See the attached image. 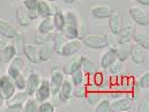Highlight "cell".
<instances>
[{
	"mask_svg": "<svg viewBox=\"0 0 149 112\" xmlns=\"http://www.w3.org/2000/svg\"><path fill=\"white\" fill-rule=\"evenodd\" d=\"M77 26H79V23H77L76 16L73 13L68 12L65 14V24L60 31L68 39L77 38Z\"/></svg>",
	"mask_w": 149,
	"mask_h": 112,
	"instance_id": "1",
	"label": "cell"
},
{
	"mask_svg": "<svg viewBox=\"0 0 149 112\" xmlns=\"http://www.w3.org/2000/svg\"><path fill=\"white\" fill-rule=\"evenodd\" d=\"M82 42L84 45H87L90 49H104L108 46V36L100 34H93V35L87 34L82 38Z\"/></svg>",
	"mask_w": 149,
	"mask_h": 112,
	"instance_id": "2",
	"label": "cell"
},
{
	"mask_svg": "<svg viewBox=\"0 0 149 112\" xmlns=\"http://www.w3.org/2000/svg\"><path fill=\"white\" fill-rule=\"evenodd\" d=\"M15 83L14 80L9 75H1L0 76V93L5 99H9L15 93Z\"/></svg>",
	"mask_w": 149,
	"mask_h": 112,
	"instance_id": "3",
	"label": "cell"
},
{
	"mask_svg": "<svg viewBox=\"0 0 149 112\" xmlns=\"http://www.w3.org/2000/svg\"><path fill=\"white\" fill-rule=\"evenodd\" d=\"M128 14H130V16L133 19V21L135 23H138L140 26H147L149 22L148 15L139 6H131L128 8Z\"/></svg>",
	"mask_w": 149,
	"mask_h": 112,
	"instance_id": "4",
	"label": "cell"
},
{
	"mask_svg": "<svg viewBox=\"0 0 149 112\" xmlns=\"http://www.w3.org/2000/svg\"><path fill=\"white\" fill-rule=\"evenodd\" d=\"M65 79V74L63 70H53L51 74V80H50V90L51 95H56L59 93V89L61 87V83Z\"/></svg>",
	"mask_w": 149,
	"mask_h": 112,
	"instance_id": "5",
	"label": "cell"
},
{
	"mask_svg": "<svg viewBox=\"0 0 149 112\" xmlns=\"http://www.w3.org/2000/svg\"><path fill=\"white\" fill-rule=\"evenodd\" d=\"M82 46V42L80 40V38H72L68 39L64 43L63 47H61V56H73L76 52L80 51Z\"/></svg>",
	"mask_w": 149,
	"mask_h": 112,
	"instance_id": "6",
	"label": "cell"
},
{
	"mask_svg": "<svg viewBox=\"0 0 149 112\" xmlns=\"http://www.w3.org/2000/svg\"><path fill=\"white\" fill-rule=\"evenodd\" d=\"M73 90H74V84L71 80H67V79H64L63 83H61V87L59 89V98H60V102H67L72 96H73Z\"/></svg>",
	"mask_w": 149,
	"mask_h": 112,
	"instance_id": "7",
	"label": "cell"
},
{
	"mask_svg": "<svg viewBox=\"0 0 149 112\" xmlns=\"http://www.w3.org/2000/svg\"><path fill=\"white\" fill-rule=\"evenodd\" d=\"M146 49H143L142 46L138 45V44H133L131 45V52H130V57L133 60V63L141 65L145 63L146 60Z\"/></svg>",
	"mask_w": 149,
	"mask_h": 112,
	"instance_id": "8",
	"label": "cell"
},
{
	"mask_svg": "<svg viewBox=\"0 0 149 112\" xmlns=\"http://www.w3.org/2000/svg\"><path fill=\"white\" fill-rule=\"evenodd\" d=\"M51 96V90H50V81L47 80H42L39 86H38L37 90L35 93V98L37 102H43L49 99V97Z\"/></svg>",
	"mask_w": 149,
	"mask_h": 112,
	"instance_id": "9",
	"label": "cell"
},
{
	"mask_svg": "<svg viewBox=\"0 0 149 112\" xmlns=\"http://www.w3.org/2000/svg\"><path fill=\"white\" fill-rule=\"evenodd\" d=\"M40 76L37 73H31V74L28 76L27 79V82H26V94L28 96H33L35 95L36 90H37L38 86L40 83Z\"/></svg>",
	"mask_w": 149,
	"mask_h": 112,
	"instance_id": "10",
	"label": "cell"
},
{
	"mask_svg": "<svg viewBox=\"0 0 149 112\" xmlns=\"http://www.w3.org/2000/svg\"><path fill=\"white\" fill-rule=\"evenodd\" d=\"M112 8L108 5H96L91 8L90 13L96 19H108L112 14Z\"/></svg>",
	"mask_w": 149,
	"mask_h": 112,
	"instance_id": "11",
	"label": "cell"
},
{
	"mask_svg": "<svg viewBox=\"0 0 149 112\" xmlns=\"http://www.w3.org/2000/svg\"><path fill=\"white\" fill-rule=\"evenodd\" d=\"M23 59L20 56H15L12 60H10V65L8 67V75L12 79H15L17 75L21 73V70L23 68Z\"/></svg>",
	"mask_w": 149,
	"mask_h": 112,
	"instance_id": "12",
	"label": "cell"
},
{
	"mask_svg": "<svg viewBox=\"0 0 149 112\" xmlns=\"http://www.w3.org/2000/svg\"><path fill=\"white\" fill-rule=\"evenodd\" d=\"M54 53V46L52 42H47L44 44H40V47L38 50V56L40 61H47L52 58Z\"/></svg>",
	"mask_w": 149,
	"mask_h": 112,
	"instance_id": "13",
	"label": "cell"
},
{
	"mask_svg": "<svg viewBox=\"0 0 149 112\" xmlns=\"http://www.w3.org/2000/svg\"><path fill=\"white\" fill-rule=\"evenodd\" d=\"M110 21H109V26H110V31L113 35H118L121 27H123V17L118 12H112L110 15Z\"/></svg>",
	"mask_w": 149,
	"mask_h": 112,
	"instance_id": "14",
	"label": "cell"
},
{
	"mask_svg": "<svg viewBox=\"0 0 149 112\" xmlns=\"http://www.w3.org/2000/svg\"><path fill=\"white\" fill-rule=\"evenodd\" d=\"M134 26L133 24H126L125 27H121L119 34H118V43H128L131 42V39L134 35Z\"/></svg>",
	"mask_w": 149,
	"mask_h": 112,
	"instance_id": "15",
	"label": "cell"
},
{
	"mask_svg": "<svg viewBox=\"0 0 149 112\" xmlns=\"http://www.w3.org/2000/svg\"><path fill=\"white\" fill-rule=\"evenodd\" d=\"M54 8L56 7H53L52 5H50L49 1H46V0H39L36 10H37L38 15L44 19V17L52 16L53 13H54Z\"/></svg>",
	"mask_w": 149,
	"mask_h": 112,
	"instance_id": "16",
	"label": "cell"
},
{
	"mask_svg": "<svg viewBox=\"0 0 149 112\" xmlns=\"http://www.w3.org/2000/svg\"><path fill=\"white\" fill-rule=\"evenodd\" d=\"M16 19H17L19 24L22 26V27H27V26L30 24L31 19L29 16V10L23 5H20L16 8Z\"/></svg>",
	"mask_w": 149,
	"mask_h": 112,
	"instance_id": "17",
	"label": "cell"
},
{
	"mask_svg": "<svg viewBox=\"0 0 149 112\" xmlns=\"http://www.w3.org/2000/svg\"><path fill=\"white\" fill-rule=\"evenodd\" d=\"M132 106V99L128 97H119L113 101L111 104V110L114 111H126Z\"/></svg>",
	"mask_w": 149,
	"mask_h": 112,
	"instance_id": "18",
	"label": "cell"
},
{
	"mask_svg": "<svg viewBox=\"0 0 149 112\" xmlns=\"http://www.w3.org/2000/svg\"><path fill=\"white\" fill-rule=\"evenodd\" d=\"M15 56H16V50L15 46L12 44H6L0 50V60L2 63H9Z\"/></svg>",
	"mask_w": 149,
	"mask_h": 112,
	"instance_id": "19",
	"label": "cell"
},
{
	"mask_svg": "<svg viewBox=\"0 0 149 112\" xmlns=\"http://www.w3.org/2000/svg\"><path fill=\"white\" fill-rule=\"evenodd\" d=\"M0 34L6 38H9V39H14V38L17 36V31L16 29L10 26L9 23H7L6 21L3 20H0Z\"/></svg>",
	"mask_w": 149,
	"mask_h": 112,
	"instance_id": "20",
	"label": "cell"
},
{
	"mask_svg": "<svg viewBox=\"0 0 149 112\" xmlns=\"http://www.w3.org/2000/svg\"><path fill=\"white\" fill-rule=\"evenodd\" d=\"M131 42L128 43H121L119 44L118 47H116V53H117V59L120 61H125L130 58V52H131Z\"/></svg>",
	"mask_w": 149,
	"mask_h": 112,
	"instance_id": "21",
	"label": "cell"
},
{
	"mask_svg": "<svg viewBox=\"0 0 149 112\" xmlns=\"http://www.w3.org/2000/svg\"><path fill=\"white\" fill-rule=\"evenodd\" d=\"M23 54L31 63H38V61H40L39 60V56H38V50L36 49V46H34L33 44H26L24 45Z\"/></svg>",
	"mask_w": 149,
	"mask_h": 112,
	"instance_id": "22",
	"label": "cell"
},
{
	"mask_svg": "<svg viewBox=\"0 0 149 112\" xmlns=\"http://www.w3.org/2000/svg\"><path fill=\"white\" fill-rule=\"evenodd\" d=\"M53 19V23H54V28L58 30H61L64 24H65V14L63 13L60 7H56L54 8V13L52 15Z\"/></svg>",
	"mask_w": 149,
	"mask_h": 112,
	"instance_id": "23",
	"label": "cell"
},
{
	"mask_svg": "<svg viewBox=\"0 0 149 112\" xmlns=\"http://www.w3.org/2000/svg\"><path fill=\"white\" fill-rule=\"evenodd\" d=\"M117 59V53H116V49H110L108 50L101 58V66L103 68H108L112 63Z\"/></svg>",
	"mask_w": 149,
	"mask_h": 112,
	"instance_id": "24",
	"label": "cell"
},
{
	"mask_svg": "<svg viewBox=\"0 0 149 112\" xmlns=\"http://www.w3.org/2000/svg\"><path fill=\"white\" fill-rule=\"evenodd\" d=\"M66 42V37L65 35L59 30L58 33L53 34V38H52V43H53V46H54V52L60 54L61 53V47L64 45V43Z\"/></svg>",
	"mask_w": 149,
	"mask_h": 112,
	"instance_id": "25",
	"label": "cell"
},
{
	"mask_svg": "<svg viewBox=\"0 0 149 112\" xmlns=\"http://www.w3.org/2000/svg\"><path fill=\"white\" fill-rule=\"evenodd\" d=\"M53 29H54V23L52 16L44 17L38 26V33H52Z\"/></svg>",
	"mask_w": 149,
	"mask_h": 112,
	"instance_id": "26",
	"label": "cell"
},
{
	"mask_svg": "<svg viewBox=\"0 0 149 112\" xmlns=\"http://www.w3.org/2000/svg\"><path fill=\"white\" fill-rule=\"evenodd\" d=\"M80 68L84 72V74H91L95 71L94 63L89 58H87L84 56L80 57Z\"/></svg>",
	"mask_w": 149,
	"mask_h": 112,
	"instance_id": "27",
	"label": "cell"
},
{
	"mask_svg": "<svg viewBox=\"0 0 149 112\" xmlns=\"http://www.w3.org/2000/svg\"><path fill=\"white\" fill-rule=\"evenodd\" d=\"M80 68V58L72 59L71 61H68L66 65H64L63 67V72L65 75H71L74 71Z\"/></svg>",
	"mask_w": 149,
	"mask_h": 112,
	"instance_id": "28",
	"label": "cell"
},
{
	"mask_svg": "<svg viewBox=\"0 0 149 112\" xmlns=\"http://www.w3.org/2000/svg\"><path fill=\"white\" fill-rule=\"evenodd\" d=\"M95 111L96 112H109L111 111V102L108 98L100 99L95 104Z\"/></svg>",
	"mask_w": 149,
	"mask_h": 112,
	"instance_id": "29",
	"label": "cell"
},
{
	"mask_svg": "<svg viewBox=\"0 0 149 112\" xmlns=\"http://www.w3.org/2000/svg\"><path fill=\"white\" fill-rule=\"evenodd\" d=\"M28 95L24 93H14V95L8 99V104H24V102L27 101Z\"/></svg>",
	"mask_w": 149,
	"mask_h": 112,
	"instance_id": "30",
	"label": "cell"
},
{
	"mask_svg": "<svg viewBox=\"0 0 149 112\" xmlns=\"http://www.w3.org/2000/svg\"><path fill=\"white\" fill-rule=\"evenodd\" d=\"M133 38L135 40V44L142 46L146 50L149 49V38L147 35H145V34H134Z\"/></svg>",
	"mask_w": 149,
	"mask_h": 112,
	"instance_id": "31",
	"label": "cell"
},
{
	"mask_svg": "<svg viewBox=\"0 0 149 112\" xmlns=\"http://www.w3.org/2000/svg\"><path fill=\"white\" fill-rule=\"evenodd\" d=\"M38 110V102L36 98H27V101L23 104V111L35 112Z\"/></svg>",
	"mask_w": 149,
	"mask_h": 112,
	"instance_id": "32",
	"label": "cell"
},
{
	"mask_svg": "<svg viewBox=\"0 0 149 112\" xmlns=\"http://www.w3.org/2000/svg\"><path fill=\"white\" fill-rule=\"evenodd\" d=\"M53 34L52 33H38L35 35V42L37 44H44L47 42H52Z\"/></svg>",
	"mask_w": 149,
	"mask_h": 112,
	"instance_id": "33",
	"label": "cell"
},
{
	"mask_svg": "<svg viewBox=\"0 0 149 112\" xmlns=\"http://www.w3.org/2000/svg\"><path fill=\"white\" fill-rule=\"evenodd\" d=\"M83 79H84V72H83L81 68L76 70V71H74V72L71 74V81L73 82L74 86L83 83Z\"/></svg>",
	"mask_w": 149,
	"mask_h": 112,
	"instance_id": "34",
	"label": "cell"
},
{
	"mask_svg": "<svg viewBox=\"0 0 149 112\" xmlns=\"http://www.w3.org/2000/svg\"><path fill=\"white\" fill-rule=\"evenodd\" d=\"M87 93H88V88L86 84H83V83L76 84L74 90H73V96L77 97V98H83V97H86Z\"/></svg>",
	"mask_w": 149,
	"mask_h": 112,
	"instance_id": "35",
	"label": "cell"
},
{
	"mask_svg": "<svg viewBox=\"0 0 149 112\" xmlns=\"http://www.w3.org/2000/svg\"><path fill=\"white\" fill-rule=\"evenodd\" d=\"M15 39V50H16V54H21V53H23V49H24V45H26V43H24V37H23V35L22 34H17V36L14 38Z\"/></svg>",
	"mask_w": 149,
	"mask_h": 112,
	"instance_id": "36",
	"label": "cell"
},
{
	"mask_svg": "<svg viewBox=\"0 0 149 112\" xmlns=\"http://www.w3.org/2000/svg\"><path fill=\"white\" fill-rule=\"evenodd\" d=\"M108 68L110 70L111 74H117V73H119L123 70V61H120L119 59H116Z\"/></svg>",
	"mask_w": 149,
	"mask_h": 112,
	"instance_id": "37",
	"label": "cell"
},
{
	"mask_svg": "<svg viewBox=\"0 0 149 112\" xmlns=\"http://www.w3.org/2000/svg\"><path fill=\"white\" fill-rule=\"evenodd\" d=\"M54 110V106L51 102H47L46 101H43L40 102V104H38V111L40 112H52Z\"/></svg>",
	"mask_w": 149,
	"mask_h": 112,
	"instance_id": "38",
	"label": "cell"
},
{
	"mask_svg": "<svg viewBox=\"0 0 149 112\" xmlns=\"http://www.w3.org/2000/svg\"><path fill=\"white\" fill-rule=\"evenodd\" d=\"M138 84H139V87H141V88H143V89H147L149 87V72L148 71H146L143 74L140 76V79H139V81H138Z\"/></svg>",
	"mask_w": 149,
	"mask_h": 112,
	"instance_id": "39",
	"label": "cell"
},
{
	"mask_svg": "<svg viewBox=\"0 0 149 112\" xmlns=\"http://www.w3.org/2000/svg\"><path fill=\"white\" fill-rule=\"evenodd\" d=\"M14 80V83H15V87L17 88V89H20V90H23L24 88H26V82H27V80L23 77V75L20 74L17 75L15 79H13Z\"/></svg>",
	"mask_w": 149,
	"mask_h": 112,
	"instance_id": "40",
	"label": "cell"
},
{
	"mask_svg": "<svg viewBox=\"0 0 149 112\" xmlns=\"http://www.w3.org/2000/svg\"><path fill=\"white\" fill-rule=\"evenodd\" d=\"M86 97H87V102L90 104V105H95L100 99H101V96L98 95V94H96V93H87V95H86Z\"/></svg>",
	"mask_w": 149,
	"mask_h": 112,
	"instance_id": "41",
	"label": "cell"
},
{
	"mask_svg": "<svg viewBox=\"0 0 149 112\" xmlns=\"http://www.w3.org/2000/svg\"><path fill=\"white\" fill-rule=\"evenodd\" d=\"M38 1L39 0H23V6L28 9V10H34L37 8Z\"/></svg>",
	"mask_w": 149,
	"mask_h": 112,
	"instance_id": "42",
	"label": "cell"
},
{
	"mask_svg": "<svg viewBox=\"0 0 149 112\" xmlns=\"http://www.w3.org/2000/svg\"><path fill=\"white\" fill-rule=\"evenodd\" d=\"M87 35V26L84 23H81L77 26V38L82 39Z\"/></svg>",
	"mask_w": 149,
	"mask_h": 112,
	"instance_id": "43",
	"label": "cell"
},
{
	"mask_svg": "<svg viewBox=\"0 0 149 112\" xmlns=\"http://www.w3.org/2000/svg\"><path fill=\"white\" fill-rule=\"evenodd\" d=\"M7 111H23V104H8Z\"/></svg>",
	"mask_w": 149,
	"mask_h": 112,
	"instance_id": "44",
	"label": "cell"
},
{
	"mask_svg": "<svg viewBox=\"0 0 149 112\" xmlns=\"http://www.w3.org/2000/svg\"><path fill=\"white\" fill-rule=\"evenodd\" d=\"M139 111L141 112H148L149 111V102L148 99H143L141 104L139 105Z\"/></svg>",
	"mask_w": 149,
	"mask_h": 112,
	"instance_id": "45",
	"label": "cell"
},
{
	"mask_svg": "<svg viewBox=\"0 0 149 112\" xmlns=\"http://www.w3.org/2000/svg\"><path fill=\"white\" fill-rule=\"evenodd\" d=\"M29 16H30V19L31 20H34V19H36L38 16V13L36 9H34V10H29Z\"/></svg>",
	"mask_w": 149,
	"mask_h": 112,
	"instance_id": "46",
	"label": "cell"
},
{
	"mask_svg": "<svg viewBox=\"0 0 149 112\" xmlns=\"http://www.w3.org/2000/svg\"><path fill=\"white\" fill-rule=\"evenodd\" d=\"M139 3H141V5H149V0H136Z\"/></svg>",
	"mask_w": 149,
	"mask_h": 112,
	"instance_id": "47",
	"label": "cell"
},
{
	"mask_svg": "<svg viewBox=\"0 0 149 112\" xmlns=\"http://www.w3.org/2000/svg\"><path fill=\"white\" fill-rule=\"evenodd\" d=\"M102 80H103V79H102V76H101L100 74L96 76V83H97V84H100V83L102 82Z\"/></svg>",
	"mask_w": 149,
	"mask_h": 112,
	"instance_id": "48",
	"label": "cell"
},
{
	"mask_svg": "<svg viewBox=\"0 0 149 112\" xmlns=\"http://www.w3.org/2000/svg\"><path fill=\"white\" fill-rule=\"evenodd\" d=\"M3 101H5V98L2 97V95H1V93H0V106H2V104H3Z\"/></svg>",
	"mask_w": 149,
	"mask_h": 112,
	"instance_id": "49",
	"label": "cell"
},
{
	"mask_svg": "<svg viewBox=\"0 0 149 112\" xmlns=\"http://www.w3.org/2000/svg\"><path fill=\"white\" fill-rule=\"evenodd\" d=\"M76 0H64V2H66V3H74Z\"/></svg>",
	"mask_w": 149,
	"mask_h": 112,
	"instance_id": "50",
	"label": "cell"
},
{
	"mask_svg": "<svg viewBox=\"0 0 149 112\" xmlns=\"http://www.w3.org/2000/svg\"><path fill=\"white\" fill-rule=\"evenodd\" d=\"M2 64H3V63L0 60V74L2 73V70H3V65H2Z\"/></svg>",
	"mask_w": 149,
	"mask_h": 112,
	"instance_id": "51",
	"label": "cell"
},
{
	"mask_svg": "<svg viewBox=\"0 0 149 112\" xmlns=\"http://www.w3.org/2000/svg\"><path fill=\"white\" fill-rule=\"evenodd\" d=\"M46 1H49V2H53V1H56V0H46Z\"/></svg>",
	"mask_w": 149,
	"mask_h": 112,
	"instance_id": "52",
	"label": "cell"
}]
</instances>
